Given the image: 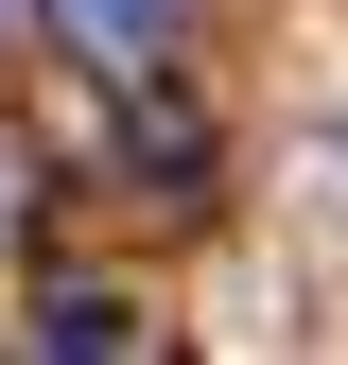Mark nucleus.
<instances>
[{"label":"nucleus","mask_w":348,"mask_h":365,"mask_svg":"<svg viewBox=\"0 0 348 365\" xmlns=\"http://www.w3.org/2000/svg\"><path fill=\"white\" fill-rule=\"evenodd\" d=\"M53 35H70L87 70H122V87L174 70V0H53Z\"/></svg>","instance_id":"obj_1"},{"label":"nucleus","mask_w":348,"mask_h":365,"mask_svg":"<svg viewBox=\"0 0 348 365\" xmlns=\"http://www.w3.org/2000/svg\"><path fill=\"white\" fill-rule=\"evenodd\" d=\"M122 157H140V174H157V192H209V122H192V105H174V87H157V70H140V105H122Z\"/></svg>","instance_id":"obj_2"},{"label":"nucleus","mask_w":348,"mask_h":365,"mask_svg":"<svg viewBox=\"0 0 348 365\" xmlns=\"http://www.w3.org/2000/svg\"><path fill=\"white\" fill-rule=\"evenodd\" d=\"M35 348H140V313H122L105 279H53L35 296Z\"/></svg>","instance_id":"obj_3"}]
</instances>
